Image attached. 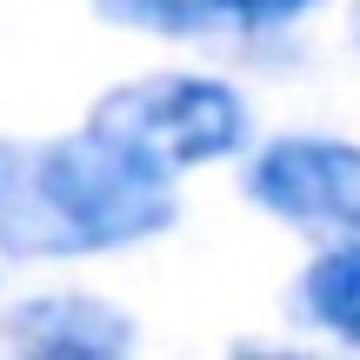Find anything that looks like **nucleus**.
Wrapping results in <instances>:
<instances>
[{
  "label": "nucleus",
  "instance_id": "f257e3e1",
  "mask_svg": "<svg viewBox=\"0 0 360 360\" xmlns=\"http://www.w3.org/2000/svg\"><path fill=\"white\" fill-rule=\"evenodd\" d=\"M180 214L174 174L87 120L60 141H0V254L87 260L120 254Z\"/></svg>",
  "mask_w": 360,
  "mask_h": 360
},
{
  "label": "nucleus",
  "instance_id": "f03ea898",
  "mask_svg": "<svg viewBox=\"0 0 360 360\" xmlns=\"http://www.w3.org/2000/svg\"><path fill=\"white\" fill-rule=\"evenodd\" d=\"M94 127L127 141L134 154H147L154 167L187 174V167H214V160H233L254 134V114L247 101L214 74H147L127 80V87L101 94L94 101Z\"/></svg>",
  "mask_w": 360,
  "mask_h": 360
},
{
  "label": "nucleus",
  "instance_id": "7ed1b4c3",
  "mask_svg": "<svg viewBox=\"0 0 360 360\" xmlns=\"http://www.w3.org/2000/svg\"><path fill=\"white\" fill-rule=\"evenodd\" d=\"M247 200L300 233H360V141L281 134L247 160Z\"/></svg>",
  "mask_w": 360,
  "mask_h": 360
},
{
  "label": "nucleus",
  "instance_id": "20e7f679",
  "mask_svg": "<svg viewBox=\"0 0 360 360\" xmlns=\"http://www.w3.org/2000/svg\"><path fill=\"white\" fill-rule=\"evenodd\" d=\"M0 340L27 360H114L134 347V321L94 294H34L0 314Z\"/></svg>",
  "mask_w": 360,
  "mask_h": 360
},
{
  "label": "nucleus",
  "instance_id": "39448f33",
  "mask_svg": "<svg viewBox=\"0 0 360 360\" xmlns=\"http://www.w3.org/2000/svg\"><path fill=\"white\" fill-rule=\"evenodd\" d=\"M101 20L134 27V34H160V40H214V34H274L294 27L300 13H314L321 0H87Z\"/></svg>",
  "mask_w": 360,
  "mask_h": 360
},
{
  "label": "nucleus",
  "instance_id": "423d86ee",
  "mask_svg": "<svg viewBox=\"0 0 360 360\" xmlns=\"http://www.w3.org/2000/svg\"><path fill=\"white\" fill-rule=\"evenodd\" d=\"M294 314L307 327H321L327 340L360 347V233L307 260V274L294 281Z\"/></svg>",
  "mask_w": 360,
  "mask_h": 360
},
{
  "label": "nucleus",
  "instance_id": "0eeeda50",
  "mask_svg": "<svg viewBox=\"0 0 360 360\" xmlns=\"http://www.w3.org/2000/svg\"><path fill=\"white\" fill-rule=\"evenodd\" d=\"M354 40H360V7H354Z\"/></svg>",
  "mask_w": 360,
  "mask_h": 360
}]
</instances>
